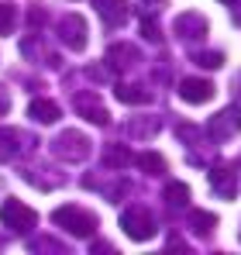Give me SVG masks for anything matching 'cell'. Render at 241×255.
<instances>
[{"label": "cell", "mask_w": 241, "mask_h": 255, "mask_svg": "<svg viewBox=\"0 0 241 255\" xmlns=\"http://www.w3.org/2000/svg\"><path fill=\"white\" fill-rule=\"evenodd\" d=\"M35 145H38V141H35L28 131H21V128H0V162L21 159V155H28Z\"/></svg>", "instance_id": "cell-5"}, {"label": "cell", "mask_w": 241, "mask_h": 255, "mask_svg": "<svg viewBox=\"0 0 241 255\" xmlns=\"http://www.w3.org/2000/svg\"><path fill=\"white\" fill-rule=\"evenodd\" d=\"M28 252H59V255H69V249L55 238H31L28 242Z\"/></svg>", "instance_id": "cell-24"}, {"label": "cell", "mask_w": 241, "mask_h": 255, "mask_svg": "<svg viewBox=\"0 0 241 255\" xmlns=\"http://www.w3.org/2000/svg\"><path fill=\"white\" fill-rule=\"evenodd\" d=\"M193 62H197L200 69H221V66H224V55H221V52H197Z\"/></svg>", "instance_id": "cell-27"}, {"label": "cell", "mask_w": 241, "mask_h": 255, "mask_svg": "<svg viewBox=\"0 0 241 255\" xmlns=\"http://www.w3.org/2000/svg\"><path fill=\"white\" fill-rule=\"evenodd\" d=\"M93 7H97V14H100V21L107 28H120L131 17V3L127 0H93Z\"/></svg>", "instance_id": "cell-13"}, {"label": "cell", "mask_w": 241, "mask_h": 255, "mask_svg": "<svg viewBox=\"0 0 241 255\" xmlns=\"http://www.w3.org/2000/svg\"><path fill=\"white\" fill-rule=\"evenodd\" d=\"M210 190H214L221 200H235V197H238V172H235V166L214 162V166H210Z\"/></svg>", "instance_id": "cell-9"}, {"label": "cell", "mask_w": 241, "mask_h": 255, "mask_svg": "<svg viewBox=\"0 0 241 255\" xmlns=\"http://www.w3.org/2000/svg\"><path fill=\"white\" fill-rule=\"evenodd\" d=\"M162 197H165V204H169V207H176V211H179V207H186V204H190V186H186V183H165V193H162Z\"/></svg>", "instance_id": "cell-22"}, {"label": "cell", "mask_w": 241, "mask_h": 255, "mask_svg": "<svg viewBox=\"0 0 241 255\" xmlns=\"http://www.w3.org/2000/svg\"><path fill=\"white\" fill-rule=\"evenodd\" d=\"M159 128H162L159 118H131V121H127V134H131V138H155Z\"/></svg>", "instance_id": "cell-18"}, {"label": "cell", "mask_w": 241, "mask_h": 255, "mask_svg": "<svg viewBox=\"0 0 241 255\" xmlns=\"http://www.w3.org/2000/svg\"><path fill=\"white\" fill-rule=\"evenodd\" d=\"M214 83L210 80H200V76H186V80H179V97L186 100V104H207V100H214Z\"/></svg>", "instance_id": "cell-14"}, {"label": "cell", "mask_w": 241, "mask_h": 255, "mask_svg": "<svg viewBox=\"0 0 241 255\" xmlns=\"http://www.w3.org/2000/svg\"><path fill=\"white\" fill-rule=\"evenodd\" d=\"M134 162V155L127 152V148H120V145H107L104 148V166L107 169H124V166H131Z\"/></svg>", "instance_id": "cell-21"}, {"label": "cell", "mask_w": 241, "mask_h": 255, "mask_svg": "<svg viewBox=\"0 0 241 255\" xmlns=\"http://www.w3.org/2000/svg\"><path fill=\"white\" fill-rule=\"evenodd\" d=\"M141 35L148 38V42H162V31H159V21H155V10L148 14V10H141Z\"/></svg>", "instance_id": "cell-25"}, {"label": "cell", "mask_w": 241, "mask_h": 255, "mask_svg": "<svg viewBox=\"0 0 241 255\" xmlns=\"http://www.w3.org/2000/svg\"><path fill=\"white\" fill-rule=\"evenodd\" d=\"M0 221H3V228H10L14 235H28V231L38 228V214L31 211L28 204L14 200V197H7V200L0 204Z\"/></svg>", "instance_id": "cell-3"}, {"label": "cell", "mask_w": 241, "mask_h": 255, "mask_svg": "<svg viewBox=\"0 0 241 255\" xmlns=\"http://www.w3.org/2000/svg\"><path fill=\"white\" fill-rule=\"evenodd\" d=\"M86 21H83L80 14H66L62 21H59V42L66 45L69 52H83L86 48Z\"/></svg>", "instance_id": "cell-8"}, {"label": "cell", "mask_w": 241, "mask_h": 255, "mask_svg": "<svg viewBox=\"0 0 241 255\" xmlns=\"http://www.w3.org/2000/svg\"><path fill=\"white\" fill-rule=\"evenodd\" d=\"M138 166L148 172V176H162V172L169 169V166H165V159H162L159 152H145V155H138Z\"/></svg>", "instance_id": "cell-23"}, {"label": "cell", "mask_w": 241, "mask_h": 255, "mask_svg": "<svg viewBox=\"0 0 241 255\" xmlns=\"http://www.w3.org/2000/svg\"><path fill=\"white\" fill-rule=\"evenodd\" d=\"M114 97H118L120 104H148V100H152V93H148L145 86H138V83H118Z\"/></svg>", "instance_id": "cell-17"}, {"label": "cell", "mask_w": 241, "mask_h": 255, "mask_svg": "<svg viewBox=\"0 0 241 255\" xmlns=\"http://www.w3.org/2000/svg\"><path fill=\"white\" fill-rule=\"evenodd\" d=\"M21 176H24L31 186H38V190H55V186L66 179L62 172H55L52 166H28V169L21 172Z\"/></svg>", "instance_id": "cell-15"}, {"label": "cell", "mask_w": 241, "mask_h": 255, "mask_svg": "<svg viewBox=\"0 0 241 255\" xmlns=\"http://www.w3.org/2000/svg\"><path fill=\"white\" fill-rule=\"evenodd\" d=\"M221 3H235V0H221Z\"/></svg>", "instance_id": "cell-34"}, {"label": "cell", "mask_w": 241, "mask_h": 255, "mask_svg": "<svg viewBox=\"0 0 241 255\" xmlns=\"http://www.w3.org/2000/svg\"><path fill=\"white\" fill-rule=\"evenodd\" d=\"M73 107H76V114H80L83 121H90V125H97V128H107V125H111L107 107H104V104H100V97H97V93H90V90H80V93L73 97Z\"/></svg>", "instance_id": "cell-6"}, {"label": "cell", "mask_w": 241, "mask_h": 255, "mask_svg": "<svg viewBox=\"0 0 241 255\" xmlns=\"http://www.w3.org/2000/svg\"><path fill=\"white\" fill-rule=\"evenodd\" d=\"M120 228H124L127 238H134V242H148V238L155 235V217H152L148 207L134 204V207H127V211L120 214Z\"/></svg>", "instance_id": "cell-4"}, {"label": "cell", "mask_w": 241, "mask_h": 255, "mask_svg": "<svg viewBox=\"0 0 241 255\" xmlns=\"http://www.w3.org/2000/svg\"><path fill=\"white\" fill-rule=\"evenodd\" d=\"M28 118H31L35 125H55V121L62 118V111H59V104H52V100H45V97H35V100L28 104Z\"/></svg>", "instance_id": "cell-16"}, {"label": "cell", "mask_w": 241, "mask_h": 255, "mask_svg": "<svg viewBox=\"0 0 241 255\" xmlns=\"http://www.w3.org/2000/svg\"><path fill=\"white\" fill-rule=\"evenodd\" d=\"M145 3H148V7H145V10H155V14H159V7H162V0H145Z\"/></svg>", "instance_id": "cell-33"}, {"label": "cell", "mask_w": 241, "mask_h": 255, "mask_svg": "<svg viewBox=\"0 0 241 255\" xmlns=\"http://www.w3.org/2000/svg\"><path fill=\"white\" fill-rule=\"evenodd\" d=\"M207 17L197 14V10H186V14H179L176 21H172V31H176V38L179 42H200L203 35H207Z\"/></svg>", "instance_id": "cell-10"}, {"label": "cell", "mask_w": 241, "mask_h": 255, "mask_svg": "<svg viewBox=\"0 0 241 255\" xmlns=\"http://www.w3.org/2000/svg\"><path fill=\"white\" fill-rule=\"evenodd\" d=\"M45 21H48V14H45V7H41V3H35V7L28 10V24H31V28H41Z\"/></svg>", "instance_id": "cell-29"}, {"label": "cell", "mask_w": 241, "mask_h": 255, "mask_svg": "<svg viewBox=\"0 0 241 255\" xmlns=\"http://www.w3.org/2000/svg\"><path fill=\"white\" fill-rule=\"evenodd\" d=\"M83 186H86V190H97V193H100L104 200H111V204H120V200L127 197V190H131V183H127L118 169H114V179H111V183H100V179L86 176V179H83Z\"/></svg>", "instance_id": "cell-11"}, {"label": "cell", "mask_w": 241, "mask_h": 255, "mask_svg": "<svg viewBox=\"0 0 241 255\" xmlns=\"http://www.w3.org/2000/svg\"><path fill=\"white\" fill-rule=\"evenodd\" d=\"M207 134H210L214 141H228L231 134H241V104L238 107L217 111V114L210 118V125H207Z\"/></svg>", "instance_id": "cell-7"}, {"label": "cell", "mask_w": 241, "mask_h": 255, "mask_svg": "<svg viewBox=\"0 0 241 255\" xmlns=\"http://www.w3.org/2000/svg\"><path fill=\"white\" fill-rule=\"evenodd\" d=\"M231 90H235V97H238V104H241V73L235 76V83H231Z\"/></svg>", "instance_id": "cell-32"}, {"label": "cell", "mask_w": 241, "mask_h": 255, "mask_svg": "<svg viewBox=\"0 0 241 255\" xmlns=\"http://www.w3.org/2000/svg\"><path fill=\"white\" fill-rule=\"evenodd\" d=\"M0 245H3V242H0Z\"/></svg>", "instance_id": "cell-36"}, {"label": "cell", "mask_w": 241, "mask_h": 255, "mask_svg": "<svg viewBox=\"0 0 241 255\" xmlns=\"http://www.w3.org/2000/svg\"><path fill=\"white\" fill-rule=\"evenodd\" d=\"M14 24H17V10H14V3H0V35H10Z\"/></svg>", "instance_id": "cell-26"}, {"label": "cell", "mask_w": 241, "mask_h": 255, "mask_svg": "<svg viewBox=\"0 0 241 255\" xmlns=\"http://www.w3.org/2000/svg\"><path fill=\"white\" fill-rule=\"evenodd\" d=\"M21 52H24L28 59H35V62L45 59V66H59V55H52V52L41 45V38H24V42H21Z\"/></svg>", "instance_id": "cell-19"}, {"label": "cell", "mask_w": 241, "mask_h": 255, "mask_svg": "<svg viewBox=\"0 0 241 255\" xmlns=\"http://www.w3.org/2000/svg\"><path fill=\"white\" fill-rule=\"evenodd\" d=\"M214 224H217V217L210 211H190V231L193 235H200V238L214 235Z\"/></svg>", "instance_id": "cell-20"}, {"label": "cell", "mask_w": 241, "mask_h": 255, "mask_svg": "<svg viewBox=\"0 0 241 255\" xmlns=\"http://www.w3.org/2000/svg\"><path fill=\"white\" fill-rule=\"evenodd\" d=\"M52 152L59 155V159H66V162H86L90 159V152H93V141L83 134V131H62V134H55V141H52Z\"/></svg>", "instance_id": "cell-2"}, {"label": "cell", "mask_w": 241, "mask_h": 255, "mask_svg": "<svg viewBox=\"0 0 241 255\" xmlns=\"http://www.w3.org/2000/svg\"><path fill=\"white\" fill-rule=\"evenodd\" d=\"M141 62V52L134 48V45H127V42H114L111 48H107V69L111 73H124V69H134Z\"/></svg>", "instance_id": "cell-12"}, {"label": "cell", "mask_w": 241, "mask_h": 255, "mask_svg": "<svg viewBox=\"0 0 241 255\" xmlns=\"http://www.w3.org/2000/svg\"><path fill=\"white\" fill-rule=\"evenodd\" d=\"M52 221L62 228V231H69V235H76V238H90L93 231H97V214L83 211L76 204H66V207H55L52 211Z\"/></svg>", "instance_id": "cell-1"}, {"label": "cell", "mask_w": 241, "mask_h": 255, "mask_svg": "<svg viewBox=\"0 0 241 255\" xmlns=\"http://www.w3.org/2000/svg\"><path fill=\"white\" fill-rule=\"evenodd\" d=\"M176 134L186 141V145H197L203 138V128H197V125H176Z\"/></svg>", "instance_id": "cell-28"}, {"label": "cell", "mask_w": 241, "mask_h": 255, "mask_svg": "<svg viewBox=\"0 0 241 255\" xmlns=\"http://www.w3.org/2000/svg\"><path fill=\"white\" fill-rule=\"evenodd\" d=\"M238 166H241V159H238Z\"/></svg>", "instance_id": "cell-35"}, {"label": "cell", "mask_w": 241, "mask_h": 255, "mask_svg": "<svg viewBox=\"0 0 241 255\" xmlns=\"http://www.w3.org/2000/svg\"><path fill=\"white\" fill-rule=\"evenodd\" d=\"M165 245H169V249H186V242H183L179 235H169V242H165Z\"/></svg>", "instance_id": "cell-31"}, {"label": "cell", "mask_w": 241, "mask_h": 255, "mask_svg": "<svg viewBox=\"0 0 241 255\" xmlns=\"http://www.w3.org/2000/svg\"><path fill=\"white\" fill-rule=\"evenodd\" d=\"M7 111H10V93H7V90L0 86V118H3Z\"/></svg>", "instance_id": "cell-30"}]
</instances>
